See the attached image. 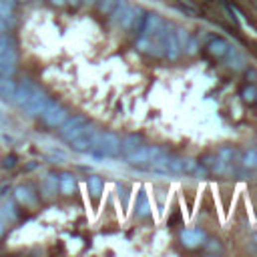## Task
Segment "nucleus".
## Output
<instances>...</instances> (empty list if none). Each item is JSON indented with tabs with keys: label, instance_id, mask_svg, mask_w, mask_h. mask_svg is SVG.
I'll use <instances>...</instances> for the list:
<instances>
[{
	"label": "nucleus",
	"instance_id": "f257e3e1",
	"mask_svg": "<svg viewBox=\"0 0 257 257\" xmlns=\"http://www.w3.org/2000/svg\"><path fill=\"white\" fill-rule=\"evenodd\" d=\"M94 159H105V157H119L121 155V139L113 133V131H105L100 133L96 145L88 151Z\"/></svg>",
	"mask_w": 257,
	"mask_h": 257
},
{
	"label": "nucleus",
	"instance_id": "f03ea898",
	"mask_svg": "<svg viewBox=\"0 0 257 257\" xmlns=\"http://www.w3.org/2000/svg\"><path fill=\"white\" fill-rule=\"evenodd\" d=\"M98 137H100V131H98L94 125L86 123V125L83 127V131H81L73 141H69V143H71V149H73V151H77V153H88V151L96 145Z\"/></svg>",
	"mask_w": 257,
	"mask_h": 257
},
{
	"label": "nucleus",
	"instance_id": "7ed1b4c3",
	"mask_svg": "<svg viewBox=\"0 0 257 257\" xmlns=\"http://www.w3.org/2000/svg\"><path fill=\"white\" fill-rule=\"evenodd\" d=\"M163 153V149L159 147H153V145H139L133 153L127 155V161L133 165V167H147L155 157H159Z\"/></svg>",
	"mask_w": 257,
	"mask_h": 257
},
{
	"label": "nucleus",
	"instance_id": "20e7f679",
	"mask_svg": "<svg viewBox=\"0 0 257 257\" xmlns=\"http://www.w3.org/2000/svg\"><path fill=\"white\" fill-rule=\"evenodd\" d=\"M42 121H44V125L46 127H53V129H57V127H61L63 123H65V119L69 117V111L65 109V107H61L59 102H55V100H50L48 102V107L42 111Z\"/></svg>",
	"mask_w": 257,
	"mask_h": 257
},
{
	"label": "nucleus",
	"instance_id": "39448f33",
	"mask_svg": "<svg viewBox=\"0 0 257 257\" xmlns=\"http://www.w3.org/2000/svg\"><path fill=\"white\" fill-rule=\"evenodd\" d=\"M85 125H86V117H83V115L67 117L65 123L61 125V129H59V135H61V139H65V141H73V139L83 131Z\"/></svg>",
	"mask_w": 257,
	"mask_h": 257
},
{
	"label": "nucleus",
	"instance_id": "423d86ee",
	"mask_svg": "<svg viewBox=\"0 0 257 257\" xmlns=\"http://www.w3.org/2000/svg\"><path fill=\"white\" fill-rule=\"evenodd\" d=\"M50 100H53V98H50L48 94H44L40 88H36V90H34V94L30 96V100L24 105V113H26L28 117H40V115H42V111L48 107V102H50Z\"/></svg>",
	"mask_w": 257,
	"mask_h": 257
},
{
	"label": "nucleus",
	"instance_id": "0eeeda50",
	"mask_svg": "<svg viewBox=\"0 0 257 257\" xmlns=\"http://www.w3.org/2000/svg\"><path fill=\"white\" fill-rule=\"evenodd\" d=\"M36 88H38V86L34 85V81H30V79H22L20 83H16L12 102H14L16 107H22V109H24V105L30 100V96L34 94V90H36Z\"/></svg>",
	"mask_w": 257,
	"mask_h": 257
},
{
	"label": "nucleus",
	"instance_id": "6e6552de",
	"mask_svg": "<svg viewBox=\"0 0 257 257\" xmlns=\"http://www.w3.org/2000/svg\"><path fill=\"white\" fill-rule=\"evenodd\" d=\"M163 24H165V22H163V18H161L157 12H149V14H145V22H143V28H141L139 36L151 40L153 36L159 32V28H161Z\"/></svg>",
	"mask_w": 257,
	"mask_h": 257
},
{
	"label": "nucleus",
	"instance_id": "1a4fd4ad",
	"mask_svg": "<svg viewBox=\"0 0 257 257\" xmlns=\"http://www.w3.org/2000/svg\"><path fill=\"white\" fill-rule=\"evenodd\" d=\"M181 55V46H179V40L175 36V26L167 24V34H165V57L169 61H177Z\"/></svg>",
	"mask_w": 257,
	"mask_h": 257
},
{
	"label": "nucleus",
	"instance_id": "9d476101",
	"mask_svg": "<svg viewBox=\"0 0 257 257\" xmlns=\"http://www.w3.org/2000/svg\"><path fill=\"white\" fill-rule=\"evenodd\" d=\"M223 61L227 63V67L229 69H233V71H243L245 69V65H247V61H245V55L243 53H239V50L231 44L229 46V50H227V55L223 57Z\"/></svg>",
	"mask_w": 257,
	"mask_h": 257
},
{
	"label": "nucleus",
	"instance_id": "9b49d317",
	"mask_svg": "<svg viewBox=\"0 0 257 257\" xmlns=\"http://www.w3.org/2000/svg\"><path fill=\"white\" fill-rule=\"evenodd\" d=\"M229 46H231V42H229L227 38H223V36H213V38L207 42V50H209V53H211L215 59H223V57L227 55Z\"/></svg>",
	"mask_w": 257,
	"mask_h": 257
},
{
	"label": "nucleus",
	"instance_id": "f8f14e48",
	"mask_svg": "<svg viewBox=\"0 0 257 257\" xmlns=\"http://www.w3.org/2000/svg\"><path fill=\"white\" fill-rule=\"evenodd\" d=\"M205 239H207V237H205V233H203L201 229H185V231L181 233V241H183V245L189 247V249L203 245Z\"/></svg>",
	"mask_w": 257,
	"mask_h": 257
},
{
	"label": "nucleus",
	"instance_id": "ddd939ff",
	"mask_svg": "<svg viewBox=\"0 0 257 257\" xmlns=\"http://www.w3.org/2000/svg\"><path fill=\"white\" fill-rule=\"evenodd\" d=\"M14 199H16L20 205H24V207H34V205H36V197H34L32 191H30L28 187H24V185H20V187L14 189Z\"/></svg>",
	"mask_w": 257,
	"mask_h": 257
},
{
	"label": "nucleus",
	"instance_id": "4468645a",
	"mask_svg": "<svg viewBox=\"0 0 257 257\" xmlns=\"http://www.w3.org/2000/svg\"><path fill=\"white\" fill-rule=\"evenodd\" d=\"M14 88H16V83L12 81V77H4L0 79V100H12L14 98Z\"/></svg>",
	"mask_w": 257,
	"mask_h": 257
},
{
	"label": "nucleus",
	"instance_id": "2eb2a0df",
	"mask_svg": "<svg viewBox=\"0 0 257 257\" xmlns=\"http://www.w3.org/2000/svg\"><path fill=\"white\" fill-rule=\"evenodd\" d=\"M127 8H129L127 0H115V6H113L111 12H109V20H111L113 26H119V24H121V18H123V14L127 12Z\"/></svg>",
	"mask_w": 257,
	"mask_h": 257
},
{
	"label": "nucleus",
	"instance_id": "dca6fc26",
	"mask_svg": "<svg viewBox=\"0 0 257 257\" xmlns=\"http://www.w3.org/2000/svg\"><path fill=\"white\" fill-rule=\"evenodd\" d=\"M40 187H42V195H44L46 199L55 197V193H57V189H59V179H57V175L48 173V175H46V177L42 179Z\"/></svg>",
	"mask_w": 257,
	"mask_h": 257
},
{
	"label": "nucleus",
	"instance_id": "f3484780",
	"mask_svg": "<svg viewBox=\"0 0 257 257\" xmlns=\"http://www.w3.org/2000/svg\"><path fill=\"white\" fill-rule=\"evenodd\" d=\"M203 165H205V169H207V171H213V173H219V175H223V173L227 171V163H225L219 155L207 157V159L203 161Z\"/></svg>",
	"mask_w": 257,
	"mask_h": 257
},
{
	"label": "nucleus",
	"instance_id": "a211bd4d",
	"mask_svg": "<svg viewBox=\"0 0 257 257\" xmlns=\"http://www.w3.org/2000/svg\"><path fill=\"white\" fill-rule=\"evenodd\" d=\"M139 145H141V137H139V135H127V137L121 141V151L125 153V155H129V153H133Z\"/></svg>",
	"mask_w": 257,
	"mask_h": 257
},
{
	"label": "nucleus",
	"instance_id": "6ab92c4d",
	"mask_svg": "<svg viewBox=\"0 0 257 257\" xmlns=\"http://www.w3.org/2000/svg\"><path fill=\"white\" fill-rule=\"evenodd\" d=\"M59 187H61V191H63L65 195H73V191H75V187H77V181H75V177H73L71 173H65V175H61V179H59Z\"/></svg>",
	"mask_w": 257,
	"mask_h": 257
},
{
	"label": "nucleus",
	"instance_id": "aec40b11",
	"mask_svg": "<svg viewBox=\"0 0 257 257\" xmlns=\"http://www.w3.org/2000/svg\"><path fill=\"white\" fill-rule=\"evenodd\" d=\"M46 159L50 163H67L69 161V155L61 149H48L46 151Z\"/></svg>",
	"mask_w": 257,
	"mask_h": 257
},
{
	"label": "nucleus",
	"instance_id": "412c9836",
	"mask_svg": "<svg viewBox=\"0 0 257 257\" xmlns=\"http://www.w3.org/2000/svg\"><path fill=\"white\" fill-rule=\"evenodd\" d=\"M86 187H88V191H90L92 197H98L100 191H102V181H100V177L90 175V177L86 179Z\"/></svg>",
	"mask_w": 257,
	"mask_h": 257
},
{
	"label": "nucleus",
	"instance_id": "4be33fe9",
	"mask_svg": "<svg viewBox=\"0 0 257 257\" xmlns=\"http://www.w3.org/2000/svg\"><path fill=\"white\" fill-rule=\"evenodd\" d=\"M151 215V205L145 193L139 195V207H137V217H149Z\"/></svg>",
	"mask_w": 257,
	"mask_h": 257
},
{
	"label": "nucleus",
	"instance_id": "5701e85b",
	"mask_svg": "<svg viewBox=\"0 0 257 257\" xmlns=\"http://www.w3.org/2000/svg\"><path fill=\"white\" fill-rule=\"evenodd\" d=\"M243 167L245 169H255L257 167V151L255 149H249L243 157Z\"/></svg>",
	"mask_w": 257,
	"mask_h": 257
},
{
	"label": "nucleus",
	"instance_id": "b1692460",
	"mask_svg": "<svg viewBox=\"0 0 257 257\" xmlns=\"http://www.w3.org/2000/svg\"><path fill=\"white\" fill-rule=\"evenodd\" d=\"M241 98H243L245 102H255V100H257V86H255V85L245 86V88L241 90Z\"/></svg>",
	"mask_w": 257,
	"mask_h": 257
},
{
	"label": "nucleus",
	"instance_id": "393cba45",
	"mask_svg": "<svg viewBox=\"0 0 257 257\" xmlns=\"http://www.w3.org/2000/svg\"><path fill=\"white\" fill-rule=\"evenodd\" d=\"M16 61H18V55H16V50L10 48V46L0 53V63H16Z\"/></svg>",
	"mask_w": 257,
	"mask_h": 257
},
{
	"label": "nucleus",
	"instance_id": "a878e982",
	"mask_svg": "<svg viewBox=\"0 0 257 257\" xmlns=\"http://www.w3.org/2000/svg\"><path fill=\"white\" fill-rule=\"evenodd\" d=\"M217 155L229 165V163L233 161V157H235V149H233V147H221V149L217 151Z\"/></svg>",
	"mask_w": 257,
	"mask_h": 257
},
{
	"label": "nucleus",
	"instance_id": "bb28decb",
	"mask_svg": "<svg viewBox=\"0 0 257 257\" xmlns=\"http://www.w3.org/2000/svg\"><path fill=\"white\" fill-rule=\"evenodd\" d=\"M16 71V63H0V79L12 77Z\"/></svg>",
	"mask_w": 257,
	"mask_h": 257
},
{
	"label": "nucleus",
	"instance_id": "cd10ccee",
	"mask_svg": "<svg viewBox=\"0 0 257 257\" xmlns=\"http://www.w3.org/2000/svg\"><path fill=\"white\" fill-rule=\"evenodd\" d=\"M0 16H2L6 22L12 20V6L6 2V0H0Z\"/></svg>",
	"mask_w": 257,
	"mask_h": 257
},
{
	"label": "nucleus",
	"instance_id": "c85d7f7f",
	"mask_svg": "<svg viewBox=\"0 0 257 257\" xmlns=\"http://www.w3.org/2000/svg\"><path fill=\"white\" fill-rule=\"evenodd\" d=\"M96 6H98L100 14H109L111 8L115 6V0H96Z\"/></svg>",
	"mask_w": 257,
	"mask_h": 257
},
{
	"label": "nucleus",
	"instance_id": "c756f323",
	"mask_svg": "<svg viewBox=\"0 0 257 257\" xmlns=\"http://www.w3.org/2000/svg\"><path fill=\"white\" fill-rule=\"evenodd\" d=\"M175 36H177V40H179L181 50H185V46H187V42H189V34H187V30L177 26V28H175Z\"/></svg>",
	"mask_w": 257,
	"mask_h": 257
},
{
	"label": "nucleus",
	"instance_id": "7c9ffc66",
	"mask_svg": "<svg viewBox=\"0 0 257 257\" xmlns=\"http://www.w3.org/2000/svg\"><path fill=\"white\" fill-rule=\"evenodd\" d=\"M169 171L171 173H183V159L169 157Z\"/></svg>",
	"mask_w": 257,
	"mask_h": 257
},
{
	"label": "nucleus",
	"instance_id": "2f4dec72",
	"mask_svg": "<svg viewBox=\"0 0 257 257\" xmlns=\"http://www.w3.org/2000/svg\"><path fill=\"white\" fill-rule=\"evenodd\" d=\"M205 247H207L209 253H219L221 251V245L217 239H205Z\"/></svg>",
	"mask_w": 257,
	"mask_h": 257
},
{
	"label": "nucleus",
	"instance_id": "473e14b6",
	"mask_svg": "<svg viewBox=\"0 0 257 257\" xmlns=\"http://www.w3.org/2000/svg\"><path fill=\"white\" fill-rule=\"evenodd\" d=\"M177 10L183 12V14H189V16H195L197 14L195 6H191V4H177Z\"/></svg>",
	"mask_w": 257,
	"mask_h": 257
},
{
	"label": "nucleus",
	"instance_id": "72a5a7b5",
	"mask_svg": "<svg viewBox=\"0 0 257 257\" xmlns=\"http://www.w3.org/2000/svg\"><path fill=\"white\" fill-rule=\"evenodd\" d=\"M14 165H16V157L14 155H6L2 159V169H12Z\"/></svg>",
	"mask_w": 257,
	"mask_h": 257
},
{
	"label": "nucleus",
	"instance_id": "f704fd0d",
	"mask_svg": "<svg viewBox=\"0 0 257 257\" xmlns=\"http://www.w3.org/2000/svg\"><path fill=\"white\" fill-rule=\"evenodd\" d=\"M10 46V38L4 34V32H0V53H2V50H6Z\"/></svg>",
	"mask_w": 257,
	"mask_h": 257
},
{
	"label": "nucleus",
	"instance_id": "c9c22d12",
	"mask_svg": "<svg viewBox=\"0 0 257 257\" xmlns=\"http://www.w3.org/2000/svg\"><path fill=\"white\" fill-rule=\"evenodd\" d=\"M185 48H187L189 55H195V53H197V40H195V38H189V42H187Z\"/></svg>",
	"mask_w": 257,
	"mask_h": 257
},
{
	"label": "nucleus",
	"instance_id": "e433bc0d",
	"mask_svg": "<svg viewBox=\"0 0 257 257\" xmlns=\"http://www.w3.org/2000/svg\"><path fill=\"white\" fill-rule=\"evenodd\" d=\"M4 30H8V22L0 16V32H4Z\"/></svg>",
	"mask_w": 257,
	"mask_h": 257
},
{
	"label": "nucleus",
	"instance_id": "4c0bfd02",
	"mask_svg": "<svg viewBox=\"0 0 257 257\" xmlns=\"http://www.w3.org/2000/svg\"><path fill=\"white\" fill-rule=\"evenodd\" d=\"M55 6H63V4H67V0H50Z\"/></svg>",
	"mask_w": 257,
	"mask_h": 257
},
{
	"label": "nucleus",
	"instance_id": "58836bf2",
	"mask_svg": "<svg viewBox=\"0 0 257 257\" xmlns=\"http://www.w3.org/2000/svg\"><path fill=\"white\" fill-rule=\"evenodd\" d=\"M4 225H6V223H4L2 219H0V237H2V235H4Z\"/></svg>",
	"mask_w": 257,
	"mask_h": 257
},
{
	"label": "nucleus",
	"instance_id": "ea45409f",
	"mask_svg": "<svg viewBox=\"0 0 257 257\" xmlns=\"http://www.w3.org/2000/svg\"><path fill=\"white\" fill-rule=\"evenodd\" d=\"M67 2H69V4H73V6H79V4H81V0H67Z\"/></svg>",
	"mask_w": 257,
	"mask_h": 257
},
{
	"label": "nucleus",
	"instance_id": "a19ab883",
	"mask_svg": "<svg viewBox=\"0 0 257 257\" xmlns=\"http://www.w3.org/2000/svg\"><path fill=\"white\" fill-rule=\"evenodd\" d=\"M96 0H83V4H86V6H90V4H94Z\"/></svg>",
	"mask_w": 257,
	"mask_h": 257
},
{
	"label": "nucleus",
	"instance_id": "79ce46f5",
	"mask_svg": "<svg viewBox=\"0 0 257 257\" xmlns=\"http://www.w3.org/2000/svg\"><path fill=\"white\" fill-rule=\"evenodd\" d=\"M6 2H8V4H10V6H12V8H14V6H16V4H18V2H16V0H6Z\"/></svg>",
	"mask_w": 257,
	"mask_h": 257
},
{
	"label": "nucleus",
	"instance_id": "37998d69",
	"mask_svg": "<svg viewBox=\"0 0 257 257\" xmlns=\"http://www.w3.org/2000/svg\"><path fill=\"white\" fill-rule=\"evenodd\" d=\"M2 109H4V100H0V113H2Z\"/></svg>",
	"mask_w": 257,
	"mask_h": 257
},
{
	"label": "nucleus",
	"instance_id": "c03bdc74",
	"mask_svg": "<svg viewBox=\"0 0 257 257\" xmlns=\"http://www.w3.org/2000/svg\"><path fill=\"white\" fill-rule=\"evenodd\" d=\"M16 2H20V4H26V2H30V0H16Z\"/></svg>",
	"mask_w": 257,
	"mask_h": 257
},
{
	"label": "nucleus",
	"instance_id": "a18cd8bd",
	"mask_svg": "<svg viewBox=\"0 0 257 257\" xmlns=\"http://www.w3.org/2000/svg\"><path fill=\"white\" fill-rule=\"evenodd\" d=\"M253 241H255V243H257V233H255V235H253Z\"/></svg>",
	"mask_w": 257,
	"mask_h": 257
}]
</instances>
